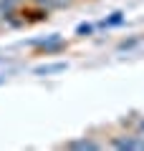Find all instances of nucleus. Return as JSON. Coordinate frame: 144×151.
<instances>
[{
  "label": "nucleus",
  "instance_id": "nucleus-3",
  "mask_svg": "<svg viewBox=\"0 0 144 151\" xmlns=\"http://www.w3.org/2000/svg\"><path fill=\"white\" fill-rule=\"evenodd\" d=\"M61 149H73V151H101L106 149V141H99L94 136H81V139H71V141H63Z\"/></svg>",
  "mask_w": 144,
  "mask_h": 151
},
{
  "label": "nucleus",
  "instance_id": "nucleus-6",
  "mask_svg": "<svg viewBox=\"0 0 144 151\" xmlns=\"http://www.w3.org/2000/svg\"><path fill=\"white\" fill-rule=\"evenodd\" d=\"M119 23H124V10H114L106 20H101V28H114V25H119Z\"/></svg>",
  "mask_w": 144,
  "mask_h": 151
},
{
  "label": "nucleus",
  "instance_id": "nucleus-9",
  "mask_svg": "<svg viewBox=\"0 0 144 151\" xmlns=\"http://www.w3.org/2000/svg\"><path fill=\"white\" fill-rule=\"evenodd\" d=\"M8 3H13V5H23L25 0H8Z\"/></svg>",
  "mask_w": 144,
  "mask_h": 151
},
{
  "label": "nucleus",
  "instance_id": "nucleus-1",
  "mask_svg": "<svg viewBox=\"0 0 144 151\" xmlns=\"http://www.w3.org/2000/svg\"><path fill=\"white\" fill-rule=\"evenodd\" d=\"M109 149H119V151H144V136H139L132 126H124L121 131H114L106 139Z\"/></svg>",
  "mask_w": 144,
  "mask_h": 151
},
{
  "label": "nucleus",
  "instance_id": "nucleus-5",
  "mask_svg": "<svg viewBox=\"0 0 144 151\" xmlns=\"http://www.w3.org/2000/svg\"><path fill=\"white\" fill-rule=\"evenodd\" d=\"M68 68V60H58V63H46V65H38L33 73L36 76H53V73H61V70Z\"/></svg>",
  "mask_w": 144,
  "mask_h": 151
},
{
  "label": "nucleus",
  "instance_id": "nucleus-2",
  "mask_svg": "<svg viewBox=\"0 0 144 151\" xmlns=\"http://www.w3.org/2000/svg\"><path fill=\"white\" fill-rule=\"evenodd\" d=\"M33 48H36L38 55H56V53L68 48V40L61 33H51V35L41 38V40H33Z\"/></svg>",
  "mask_w": 144,
  "mask_h": 151
},
{
  "label": "nucleus",
  "instance_id": "nucleus-8",
  "mask_svg": "<svg viewBox=\"0 0 144 151\" xmlns=\"http://www.w3.org/2000/svg\"><path fill=\"white\" fill-rule=\"evenodd\" d=\"M91 33H94V25H91V23H81V25L76 28V35L79 38H86V35H91Z\"/></svg>",
  "mask_w": 144,
  "mask_h": 151
},
{
  "label": "nucleus",
  "instance_id": "nucleus-4",
  "mask_svg": "<svg viewBox=\"0 0 144 151\" xmlns=\"http://www.w3.org/2000/svg\"><path fill=\"white\" fill-rule=\"evenodd\" d=\"M36 5L46 8L48 13H58V10H71V8L79 5V0H31Z\"/></svg>",
  "mask_w": 144,
  "mask_h": 151
},
{
  "label": "nucleus",
  "instance_id": "nucleus-7",
  "mask_svg": "<svg viewBox=\"0 0 144 151\" xmlns=\"http://www.w3.org/2000/svg\"><path fill=\"white\" fill-rule=\"evenodd\" d=\"M121 126H132V129L137 131L139 136H144V116H134L129 124H127V121H121Z\"/></svg>",
  "mask_w": 144,
  "mask_h": 151
},
{
  "label": "nucleus",
  "instance_id": "nucleus-10",
  "mask_svg": "<svg viewBox=\"0 0 144 151\" xmlns=\"http://www.w3.org/2000/svg\"><path fill=\"white\" fill-rule=\"evenodd\" d=\"M0 81H3V78H0Z\"/></svg>",
  "mask_w": 144,
  "mask_h": 151
}]
</instances>
